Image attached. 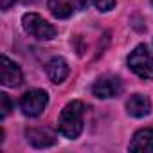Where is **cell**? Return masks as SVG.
Masks as SVG:
<instances>
[{"instance_id":"1","label":"cell","mask_w":153,"mask_h":153,"mask_svg":"<svg viewBox=\"0 0 153 153\" xmlns=\"http://www.w3.org/2000/svg\"><path fill=\"white\" fill-rule=\"evenodd\" d=\"M83 115L85 106L81 101H70L59 114L58 119V130L67 139H76L83 131Z\"/></svg>"},{"instance_id":"2","label":"cell","mask_w":153,"mask_h":153,"mask_svg":"<svg viewBox=\"0 0 153 153\" xmlns=\"http://www.w3.org/2000/svg\"><path fill=\"white\" fill-rule=\"evenodd\" d=\"M22 25L25 33L36 40H52L58 34V29L36 13H25L22 18Z\"/></svg>"},{"instance_id":"3","label":"cell","mask_w":153,"mask_h":153,"mask_svg":"<svg viewBox=\"0 0 153 153\" xmlns=\"http://www.w3.org/2000/svg\"><path fill=\"white\" fill-rule=\"evenodd\" d=\"M128 67L142 79H153V56L146 45H139L128 56Z\"/></svg>"},{"instance_id":"4","label":"cell","mask_w":153,"mask_h":153,"mask_svg":"<svg viewBox=\"0 0 153 153\" xmlns=\"http://www.w3.org/2000/svg\"><path fill=\"white\" fill-rule=\"evenodd\" d=\"M49 103V96L45 90H40V88H34V90H29L22 96L20 99V108L24 112V115L27 117H38L43 108L47 106Z\"/></svg>"},{"instance_id":"5","label":"cell","mask_w":153,"mask_h":153,"mask_svg":"<svg viewBox=\"0 0 153 153\" xmlns=\"http://www.w3.org/2000/svg\"><path fill=\"white\" fill-rule=\"evenodd\" d=\"M123 92V83L115 76H105L99 78L94 85H92V94L99 99H110V97H117Z\"/></svg>"},{"instance_id":"6","label":"cell","mask_w":153,"mask_h":153,"mask_svg":"<svg viewBox=\"0 0 153 153\" xmlns=\"http://www.w3.org/2000/svg\"><path fill=\"white\" fill-rule=\"evenodd\" d=\"M0 79L6 87H20L24 81L22 68L15 61H11L6 54H2V58H0Z\"/></svg>"},{"instance_id":"7","label":"cell","mask_w":153,"mask_h":153,"mask_svg":"<svg viewBox=\"0 0 153 153\" xmlns=\"http://www.w3.org/2000/svg\"><path fill=\"white\" fill-rule=\"evenodd\" d=\"M85 6L87 0H49V11L56 18H68Z\"/></svg>"},{"instance_id":"8","label":"cell","mask_w":153,"mask_h":153,"mask_svg":"<svg viewBox=\"0 0 153 153\" xmlns=\"http://www.w3.org/2000/svg\"><path fill=\"white\" fill-rule=\"evenodd\" d=\"M25 137L34 148H49L56 142V133L51 128H27Z\"/></svg>"},{"instance_id":"9","label":"cell","mask_w":153,"mask_h":153,"mask_svg":"<svg viewBox=\"0 0 153 153\" xmlns=\"http://www.w3.org/2000/svg\"><path fill=\"white\" fill-rule=\"evenodd\" d=\"M68 63L63 59V58H52L49 63H47V76H49V79L56 85L63 83L67 78H68Z\"/></svg>"},{"instance_id":"10","label":"cell","mask_w":153,"mask_h":153,"mask_svg":"<svg viewBox=\"0 0 153 153\" xmlns=\"http://www.w3.org/2000/svg\"><path fill=\"white\" fill-rule=\"evenodd\" d=\"M126 110H128V114L133 115V117H144V115L149 114L151 103H149V99H148L146 96H142V94H133V96L128 99V103H126Z\"/></svg>"},{"instance_id":"11","label":"cell","mask_w":153,"mask_h":153,"mask_svg":"<svg viewBox=\"0 0 153 153\" xmlns=\"http://www.w3.org/2000/svg\"><path fill=\"white\" fill-rule=\"evenodd\" d=\"M130 149L131 151H153V128L139 130L130 142Z\"/></svg>"},{"instance_id":"12","label":"cell","mask_w":153,"mask_h":153,"mask_svg":"<svg viewBox=\"0 0 153 153\" xmlns=\"http://www.w3.org/2000/svg\"><path fill=\"white\" fill-rule=\"evenodd\" d=\"M0 117L2 119H6L7 115H9V112L13 110V103H11V99H9V96L6 94V92H2L0 94Z\"/></svg>"},{"instance_id":"13","label":"cell","mask_w":153,"mask_h":153,"mask_svg":"<svg viewBox=\"0 0 153 153\" xmlns=\"http://www.w3.org/2000/svg\"><path fill=\"white\" fill-rule=\"evenodd\" d=\"M94 4L99 11H110L115 6V0H94Z\"/></svg>"},{"instance_id":"14","label":"cell","mask_w":153,"mask_h":153,"mask_svg":"<svg viewBox=\"0 0 153 153\" xmlns=\"http://www.w3.org/2000/svg\"><path fill=\"white\" fill-rule=\"evenodd\" d=\"M13 4H15V0H0V7H2L4 11H7Z\"/></svg>"},{"instance_id":"15","label":"cell","mask_w":153,"mask_h":153,"mask_svg":"<svg viewBox=\"0 0 153 153\" xmlns=\"http://www.w3.org/2000/svg\"><path fill=\"white\" fill-rule=\"evenodd\" d=\"M151 4H153V0H151Z\"/></svg>"}]
</instances>
